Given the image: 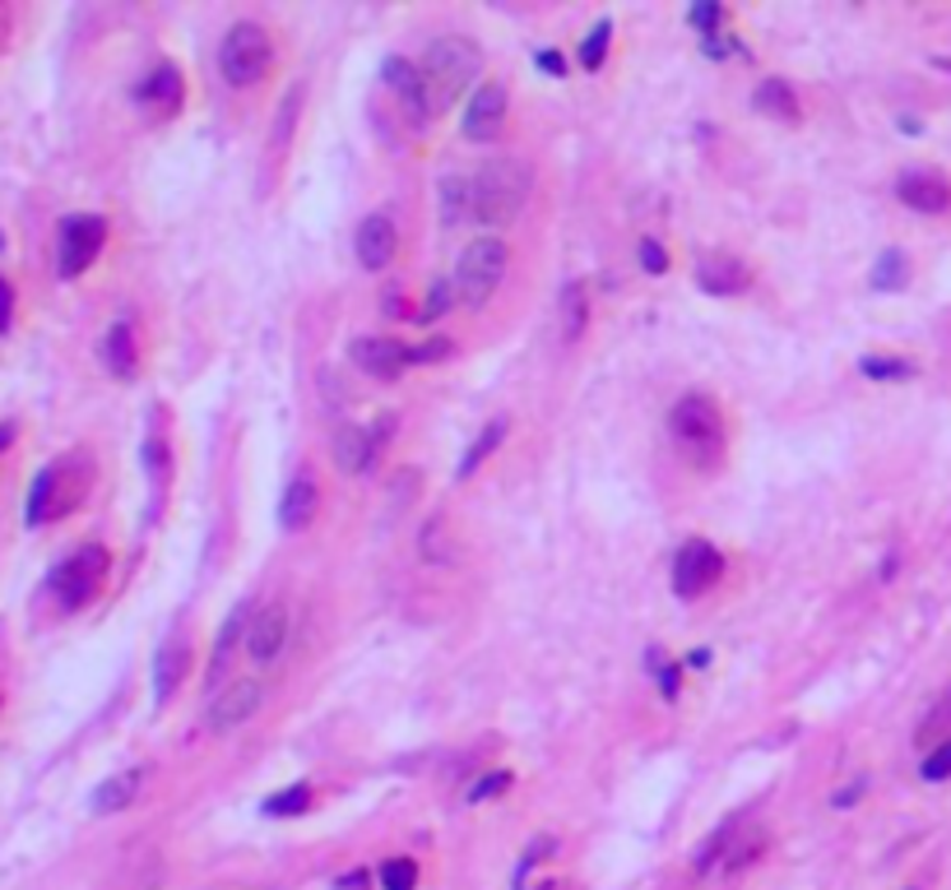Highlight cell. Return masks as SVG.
<instances>
[{
  "mask_svg": "<svg viewBox=\"0 0 951 890\" xmlns=\"http://www.w3.org/2000/svg\"><path fill=\"white\" fill-rule=\"evenodd\" d=\"M144 784V770H125V774H112L107 784L94 789V797H88V807H94L98 816H112V811H125L135 803V793Z\"/></svg>",
  "mask_w": 951,
  "mask_h": 890,
  "instance_id": "44dd1931",
  "label": "cell"
},
{
  "mask_svg": "<svg viewBox=\"0 0 951 890\" xmlns=\"http://www.w3.org/2000/svg\"><path fill=\"white\" fill-rule=\"evenodd\" d=\"M265 705V686L261 682H232L228 691H218V700H209V729L218 733H232L242 729L246 719H255V710Z\"/></svg>",
  "mask_w": 951,
  "mask_h": 890,
  "instance_id": "7c38bea8",
  "label": "cell"
},
{
  "mask_svg": "<svg viewBox=\"0 0 951 890\" xmlns=\"http://www.w3.org/2000/svg\"><path fill=\"white\" fill-rule=\"evenodd\" d=\"M872 284H877V288H901V284H905V255H901V251H887L882 265L872 269Z\"/></svg>",
  "mask_w": 951,
  "mask_h": 890,
  "instance_id": "836d02e7",
  "label": "cell"
},
{
  "mask_svg": "<svg viewBox=\"0 0 951 890\" xmlns=\"http://www.w3.org/2000/svg\"><path fill=\"white\" fill-rule=\"evenodd\" d=\"M724 575V556L715 543H687L678 556H673V589L678 599H701L706 589H715V580Z\"/></svg>",
  "mask_w": 951,
  "mask_h": 890,
  "instance_id": "9c48e42d",
  "label": "cell"
},
{
  "mask_svg": "<svg viewBox=\"0 0 951 890\" xmlns=\"http://www.w3.org/2000/svg\"><path fill=\"white\" fill-rule=\"evenodd\" d=\"M502 436H506V418H492V422L483 426V436H479V441H473L469 450H465V459H460V478H469L473 469H479V464H483V459H487V455L502 445Z\"/></svg>",
  "mask_w": 951,
  "mask_h": 890,
  "instance_id": "83f0119b",
  "label": "cell"
},
{
  "mask_svg": "<svg viewBox=\"0 0 951 890\" xmlns=\"http://www.w3.org/2000/svg\"><path fill=\"white\" fill-rule=\"evenodd\" d=\"M753 107L761 117H775V121H798V98L784 80H761L753 93Z\"/></svg>",
  "mask_w": 951,
  "mask_h": 890,
  "instance_id": "603a6c76",
  "label": "cell"
},
{
  "mask_svg": "<svg viewBox=\"0 0 951 890\" xmlns=\"http://www.w3.org/2000/svg\"><path fill=\"white\" fill-rule=\"evenodd\" d=\"M61 473H65V464H47V469L33 478V492H28V506H24L28 529H38L47 519H57L65 506H75V492H65Z\"/></svg>",
  "mask_w": 951,
  "mask_h": 890,
  "instance_id": "9a60e30c",
  "label": "cell"
},
{
  "mask_svg": "<svg viewBox=\"0 0 951 890\" xmlns=\"http://www.w3.org/2000/svg\"><path fill=\"white\" fill-rule=\"evenodd\" d=\"M585 325H590V297H585L580 284H566V292H562V339L576 344L585 334Z\"/></svg>",
  "mask_w": 951,
  "mask_h": 890,
  "instance_id": "d4e9b609",
  "label": "cell"
},
{
  "mask_svg": "<svg viewBox=\"0 0 951 890\" xmlns=\"http://www.w3.org/2000/svg\"><path fill=\"white\" fill-rule=\"evenodd\" d=\"M288 630H292V622H288V608L284 603H269V608H261L251 617V626H246V654L255 659V663H274L284 654V645H288Z\"/></svg>",
  "mask_w": 951,
  "mask_h": 890,
  "instance_id": "5bb4252c",
  "label": "cell"
},
{
  "mask_svg": "<svg viewBox=\"0 0 951 890\" xmlns=\"http://www.w3.org/2000/svg\"><path fill=\"white\" fill-rule=\"evenodd\" d=\"M506 130V88L502 84H479L465 111V140L492 144Z\"/></svg>",
  "mask_w": 951,
  "mask_h": 890,
  "instance_id": "4fadbf2b",
  "label": "cell"
},
{
  "mask_svg": "<svg viewBox=\"0 0 951 890\" xmlns=\"http://www.w3.org/2000/svg\"><path fill=\"white\" fill-rule=\"evenodd\" d=\"M450 306H455V284H432L428 306H423V321H436V315H446Z\"/></svg>",
  "mask_w": 951,
  "mask_h": 890,
  "instance_id": "d590c367",
  "label": "cell"
},
{
  "mask_svg": "<svg viewBox=\"0 0 951 890\" xmlns=\"http://www.w3.org/2000/svg\"><path fill=\"white\" fill-rule=\"evenodd\" d=\"M154 667H158V673H154V696L168 700V696L177 691V682H181V667H186V640L172 636L168 645L158 649V663H154Z\"/></svg>",
  "mask_w": 951,
  "mask_h": 890,
  "instance_id": "cb8c5ba5",
  "label": "cell"
},
{
  "mask_svg": "<svg viewBox=\"0 0 951 890\" xmlns=\"http://www.w3.org/2000/svg\"><path fill=\"white\" fill-rule=\"evenodd\" d=\"M376 455H381V432H372V426H339L335 432V464L349 478H362V473H372V464H376Z\"/></svg>",
  "mask_w": 951,
  "mask_h": 890,
  "instance_id": "e0dca14e",
  "label": "cell"
},
{
  "mask_svg": "<svg viewBox=\"0 0 951 890\" xmlns=\"http://www.w3.org/2000/svg\"><path fill=\"white\" fill-rule=\"evenodd\" d=\"M506 265H510V251L502 237H479L469 241L460 265H455V302L460 306H483L497 284L506 278Z\"/></svg>",
  "mask_w": 951,
  "mask_h": 890,
  "instance_id": "3957f363",
  "label": "cell"
},
{
  "mask_svg": "<svg viewBox=\"0 0 951 890\" xmlns=\"http://www.w3.org/2000/svg\"><path fill=\"white\" fill-rule=\"evenodd\" d=\"M609 33H613V24H609V19H599L594 33L580 43V61H585V70H599V65H603V51H609Z\"/></svg>",
  "mask_w": 951,
  "mask_h": 890,
  "instance_id": "4dcf8cb0",
  "label": "cell"
},
{
  "mask_svg": "<svg viewBox=\"0 0 951 890\" xmlns=\"http://www.w3.org/2000/svg\"><path fill=\"white\" fill-rule=\"evenodd\" d=\"M381 886L386 890H413L418 886V863L413 858H390L381 867Z\"/></svg>",
  "mask_w": 951,
  "mask_h": 890,
  "instance_id": "f546056e",
  "label": "cell"
},
{
  "mask_svg": "<svg viewBox=\"0 0 951 890\" xmlns=\"http://www.w3.org/2000/svg\"><path fill=\"white\" fill-rule=\"evenodd\" d=\"M669 432L678 436L683 450L691 459H701V464H715L720 450H724V418H720L715 399H706V395H687V399L673 404Z\"/></svg>",
  "mask_w": 951,
  "mask_h": 890,
  "instance_id": "5b68a950",
  "label": "cell"
},
{
  "mask_svg": "<svg viewBox=\"0 0 951 890\" xmlns=\"http://www.w3.org/2000/svg\"><path fill=\"white\" fill-rule=\"evenodd\" d=\"M418 552H423V562H450L455 556V543H450V525H446V515H432L428 525H423V538H418Z\"/></svg>",
  "mask_w": 951,
  "mask_h": 890,
  "instance_id": "4316f807",
  "label": "cell"
},
{
  "mask_svg": "<svg viewBox=\"0 0 951 890\" xmlns=\"http://www.w3.org/2000/svg\"><path fill=\"white\" fill-rule=\"evenodd\" d=\"M895 195H901V204H910V209H919V214L951 209V185L938 172H905L901 181H895Z\"/></svg>",
  "mask_w": 951,
  "mask_h": 890,
  "instance_id": "ffe728a7",
  "label": "cell"
},
{
  "mask_svg": "<svg viewBox=\"0 0 951 890\" xmlns=\"http://www.w3.org/2000/svg\"><path fill=\"white\" fill-rule=\"evenodd\" d=\"M534 191V172L525 158H492L469 177V222L483 228H506L516 222Z\"/></svg>",
  "mask_w": 951,
  "mask_h": 890,
  "instance_id": "6da1fadb",
  "label": "cell"
},
{
  "mask_svg": "<svg viewBox=\"0 0 951 890\" xmlns=\"http://www.w3.org/2000/svg\"><path fill=\"white\" fill-rule=\"evenodd\" d=\"M103 575H107V548L103 543H84V548H75L57 570L47 575V585H51V593H57L61 608L75 612V608H84L98 593Z\"/></svg>",
  "mask_w": 951,
  "mask_h": 890,
  "instance_id": "8992f818",
  "label": "cell"
},
{
  "mask_svg": "<svg viewBox=\"0 0 951 890\" xmlns=\"http://www.w3.org/2000/svg\"><path fill=\"white\" fill-rule=\"evenodd\" d=\"M107 241V222L98 214H70L61 218V237H57V269L61 278H75L98 260Z\"/></svg>",
  "mask_w": 951,
  "mask_h": 890,
  "instance_id": "52a82bcc",
  "label": "cell"
},
{
  "mask_svg": "<svg viewBox=\"0 0 951 890\" xmlns=\"http://www.w3.org/2000/svg\"><path fill=\"white\" fill-rule=\"evenodd\" d=\"M10 441H14V426H10V422H0V450H5Z\"/></svg>",
  "mask_w": 951,
  "mask_h": 890,
  "instance_id": "ab89813d",
  "label": "cell"
},
{
  "mask_svg": "<svg viewBox=\"0 0 951 890\" xmlns=\"http://www.w3.org/2000/svg\"><path fill=\"white\" fill-rule=\"evenodd\" d=\"M353 251H358V265L362 269H386L395 251H399V232L386 214H372L358 222V237H353Z\"/></svg>",
  "mask_w": 951,
  "mask_h": 890,
  "instance_id": "2e32d148",
  "label": "cell"
},
{
  "mask_svg": "<svg viewBox=\"0 0 951 890\" xmlns=\"http://www.w3.org/2000/svg\"><path fill=\"white\" fill-rule=\"evenodd\" d=\"M761 849H766V830L757 821H734V826H724V830L710 834L706 849L697 853V867L701 871H710V867L738 871V867L753 863Z\"/></svg>",
  "mask_w": 951,
  "mask_h": 890,
  "instance_id": "ba28073f",
  "label": "cell"
},
{
  "mask_svg": "<svg viewBox=\"0 0 951 890\" xmlns=\"http://www.w3.org/2000/svg\"><path fill=\"white\" fill-rule=\"evenodd\" d=\"M103 362H107V371H112L117 381H131V376H135V334H131V325H112V329H107V339H103Z\"/></svg>",
  "mask_w": 951,
  "mask_h": 890,
  "instance_id": "7402d4cb",
  "label": "cell"
},
{
  "mask_svg": "<svg viewBox=\"0 0 951 890\" xmlns=\"http://www.w3.org/2000/svg\"><path fill=\"white\" fill-rule=\"evenodd\" d=\"M311 807V789L306 784H288V789H279L274 797H265V816H298V811H306Z\"/></svg>",
  "mask_w": 951,
  "mask_h": 890,
  "instance_id": "f1b7e54d",
  "label": "cell"
},
{
  "mask_svg": "<svg viewBox=\"0 0 951 890\" xmlns=\"http://www.w3.org/2000/svg\"><path fill=\"white\" fill-rule=\"evenodd\" d=\"M10 311H14V292H10L5 278H0V334L10 329Z\"/></svg>",
  "mask_w": 951,
  "mask_h": 890,
  "instance_id": "74e56055",
  "label": "cell"
},
{
  "mask_svg": "<svg viewBox=\"0 0 951 890\" xmlns=\"http://www.w3.org/2000/svg\"><path fill=\"white\" fill-rule=\"evenodd\" d=\"M386 84H390V93H395V103H399V111L423 130L436 111H432V98H428V88H423V74H418V65L413 61H399V56H390L386 61Z\"/></svg>",
  "mask_w": 951,
  "mask_h": 890,
  "instance_id": "8fae6325",
  "label": "cell"
},
{
  "mask_svg": "<svg viewBox=\"0 0 951 890\" xmlns=\"http://www.w3.org/2000/svg\"><path fill=\"white\" fill-rule=\"evenodd\" d=\"M697 284L710 297H734L738 288H747V265L729 251H706L697 260Z\"/></svg>",
  "mask_w": 951,
  "mask_h": 890,
  "instance_id": "ac0fdd59",
  "label": "cell"
},
{
  "mask_svg": "<svg viewBox=\"0 0 951 890\" xmlns=\"http://www.w3.org/2000/svg\"><path fill=\"white\" fill-rule=\"evenodd\" d=\"M316 510H321V488H316V478H311L306 469L292 473L288 492H284V506H279V525H284L288 533H302L311 519H316Z\"/></svg>",
  "mask_w": 951,
  "mask_h": 890,
  "instance_id": "d6986e66",
  "label": "cell"
},
{
  "mask_svg": "<svg viewBox=\"0 0 951 890\" xmlns=\"http://www.w3.org/2000/svg\"><path fill=\"white\" fill-rule=\"evenodd\" d=\"M483 70V51L469 43L460 33H446V37H432L423 61H418V74H423V88L432 98V111H446L455 107L469 93V84L479 80Z\"/></svg>",
  "mask_w": 951,
  "mask_h": 890,
  "instance_id": "7a4b0ae2",
  "label": "cell"
},
{
  "mask_svg": "<svg viewBox=\"0 0 951 890\" xmlns=\"http://www.w3.org/2000/svg\"><path fill=\"white\" fill-rule=\"evenodd\" d=\"M510 779H516V774H506V770L483 774V784H473V789H469V803H487V797L506 793V789H510Z\"/></svg>",
  "mask_w": 951,
  "mask_h": 890,
  "instance_id": "e575fe53",
  "label": "cell"
},
{
  "mask_svg": "<svg viewBox=\"0 0 951 890\" xmlns=\"http://www.w3.org/2000/svg\"><path fill=\"white\" fill-rule=\"evenodd\" d=\"M864 376H872V381H905V376H914V366L901 362V358H864Z\"/></svg>",
  "mask_w": 951,
  "mask_h": 890,
  "instance_id": "d6a6232c",
  "label": "cell"
},
{
  "mask_svg": "<svg viewBox=\"0 0 951 890\" xmlns=\"http://www.w3.org/2000/svg\"><path fill=\"white\" fill-rule=\"evenodd\" d=\"M140 98L154 103V107H177L181 103V74L172 65H158L149 80L140 84Z\"/></svg>",
  "mask_w": 951,
  "mask_h": 890,
  "instance_id": "484cf974",
  "label": "cell"
},
{
  "mask_svg": "<svg viewBox=\"0 0 951 890\" xmlns=\"http://www.w3.org/2000/svg\"><path fill=\"white\" fill-rule=\"evenodd\" d=\"M641 265H646V274H664L669 269V251L660 246V241H641Z\"/></svg>",
  "mask_w": 951,
  "mask_h": 890,
  "instance_id": "8d00e7d4",
  "label": "cell"
},
{
  "mask_svg": "<svg viewBox=\"0 0 951 890\" xmlns=\"http://www.w3.org/2000/svg\"><path fill=\"white\" fill-rule=\"evenodd\" d=\"M349 358H353L358 371H368V376L395 381V376H405V366L423 362V352L405 348L399 339H353V344H349Z\"/></svg>",
  "mask_w": 951,
  "mask_h": 890,
  "instance_id": "30bf717a",
  "label": "cell"
},
{
  "mask_svg": "<svg viewBox=\"0 0 951 890\" xmlns=\"http://www.w3.org/2000/svg\"><path fill=\"white\" fill-rule=\"evenodd\" d=\"M269 65H274V43H269V33L261 24H251V19L232 24L228 37L218 43V70H224V80L232 88L261 84L269 74Z\"/></svg>",
  "mask_w": 951,
  "mask_h": 890,
  "instance_id": "277c9868",
  "label": "cell"
},
{
  "mask_svg": "<svg viewBox=\"0 0 951 890\" xmlns=\"http://www.w3.org/2000/svg\"><path fill=\"white\" fill-rule=\"evenodd\" d=\"M539 65H543L547 74H562V56H557V51H539Z\"/></svg>",
  "mask_w": 951,
  "mask_h": 890,
  "instance_id": "f35d334b",
  "label": "cell"
},
{
  "mask_svg": "<svg viewBox=\"0 0 951 890\" xmlns=\"http://www.w3.org/2000/svg\"><path fill=\"white\" fill-rule=\"evenodd\" d=\"M919 774L928 779V784H942V779H951V737H947V742H938V747H932V751L924 756Z\"/></svg>",
  "mask_w": 951,
  "mask_h": 890,
  "instance_id": "1f68e13d",
  "label": "cell"
}]
</instances>
